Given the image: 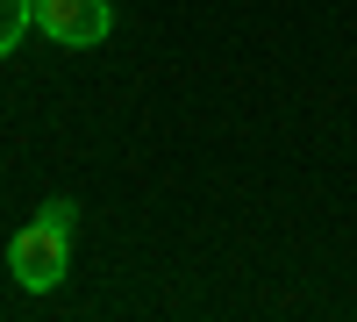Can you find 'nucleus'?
Masks as SVG:
<instances>
[{
    "mask_svg": "<svg viewBox=\"0 0 357 322\" xmlns=\"http://www.w3.org/2000/svg\"><path fill=\"white\" fill-rule=\"evenodd\" d=\"M8 272L29 286V294H50L57 279L72 272V251H65V229L57 222H29L22 237L8 244Z\"/></svg>",
    "mask_w": 357,
    "mask_h": 322,
    "instance_id": "f257e3e1",
    "label": "nucleus"
},
{
    "mask_svg": "<svg viewBox=\"0 0 357 322\" xmlns=\"http://www.w3.org/2000/svg\"><path fill=\"white\" fill-rule=\"evenodd\" d=\"M36 29H43L50 43L93 50V43H107L114 15H107V0H36Z\"/></svg>",
    "mask_w": 357,
    "mask_h": 322,
    "instance_id": "f03ea898",
    "label": "nucleus"
},
{
    "mask_svg": "<svg viewBox=\"0 0 357 322\" xmlns=\"http://www.w3.org/2000/svg\"><path fill=\"white\" fill-rule=\"evenodd\" d=\"M29 15H36V0H0V57L29 36Z\"/></svg>",
    "mask_w": 357,
    "mask_h": 322,
    "instance_id": "7ed1b4c3",
    "label": "nucleus"
}]
</instances>
